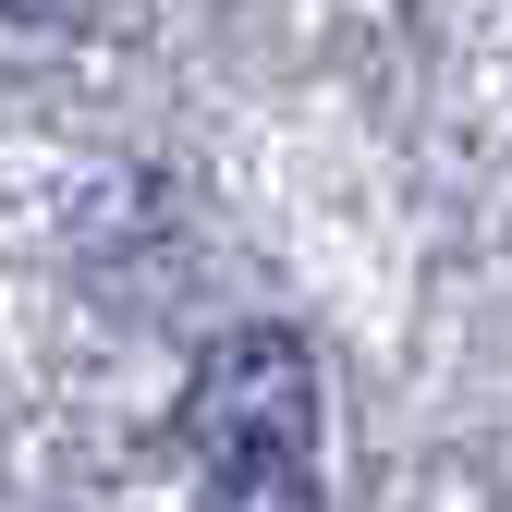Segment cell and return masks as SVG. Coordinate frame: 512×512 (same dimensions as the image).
Segmentation results:
<instances>
[{
    "label": "cell",
    "mask_w": 512,
    "mask_h": 512,
    "mask_svg": "<svg viewBox=\"0 0 512 512\" xmlns=\"http://www.w3.org/2000/svg\"><path fill=\"white\" fill-rule=\"evenodd\" d=\"M183 439L208 464V512H317V354L293 330H232L183 391Z\"/></svg>",
    "instance_id": "6da1fadb"
}]
</instances>
